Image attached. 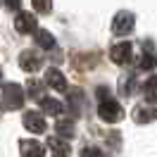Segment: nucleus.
Returning a JSON list of instances; mask_svg holds the SVG:
<instances>
[{
	"label": "nucleus",
	"instance_id": "obj_1",
	"mask_svg": "<svg viewBox=\"0 0 157 157\" xmlns=\"http://www.w3.org/2000/svg\"><path fill=\"white\" fill-rule=\"evenodd\" d=\"M24 88H21L19 83H7L5 88H2V102H5V107L7 109H21L24 105Z\"/></svg>",
	"mask_w": 157,
	"mask_h": 157
},
{
	"label": "nucleus",
	"instance_id": "obj_2",
	"mask_svg": "<svg viewBox=\"0 0 157 157\" xmlns=\"http://www.w3.org/2000/svg\"><path fill=\"white\" fill-rule=\"evenodd\" d=\"M98 114L102 121H109V124H114V121H119V119L124 117V109H121V105H119L114 98L109 100H102L98 107Z\"/></svg>",
	"mask_w": 157,
	"mask_h": 157
},
{
	"label": "nucleus",
	"instance_id": "obj_3",
	"mask_svg": "<svg viewBox=\"0 0 157 157\" xmlns=\"http://www.w3.org/2000/svg\"><path fill=\"white\" fill-rule=\"evenodd\" d=\"M136 26V17L131 14V12H119L114 14V21H112V33L114 36H126L131 33Z\"/></svg>",
	"mask_w": 157,
	"mask_h": 157
},
{
	"label": "nucleus",
	"instance_id": "obj_4",
	"mask_svg": "<svg viewBox=\"0 0 157 157\" xmlns=\"http://www.w3.org/2000/svg\"><path fill=\"white\" fill-rule=\"evenodd\" d=\"M131 52H133V45L124 40V43H117V45L109 48V59L117 62V64H128L131 62Z\"/></svg>",
	"mask_w": 157,
	"mask_h": 157
},
{
	"label": "nucleus",
	"instance_id": "obj_5",
	"mask_svg": "<svg viewBox=\"0 0 157 157\" xmlns=\"http://www.w3.org/2000/svg\"><path fill=\"white\" fill-rule=\"evenodd\" d=\"M19 67L24 69V71L33 74V71H38V69L43 67V57H40L38 52H33V50H24L19 55Z\"/></svg>",
	"mask_w": 157,
	"mask_h": 157
},
{
	"label": "nucleus",
	"instance_id": "obj_6",
	"mask_svg": "<svg viewBox=\"0 0 157 157\" xmlns=\"http://www.w3.org/2000/svg\"><path fill=\"white\" fill-rule=\"evenodd\" d=\"M24 126H26V131H31V133H45V119L40 117L38 112L26 109V112H24Z\"/></svg>",
	"mask_w": 157,
	"mask_h": 157
},
{
	"label": "nucleus",
	"instance_id": "obj_7",
	"mask_svg": "<svg viewBox=\"0 0 157 157\" xmlns=\"http://www.w3.org/2000/svg\"><path fill=\"white\" fill-rule=\"evenodd\" d=\"M14 29L19 31V33L38 31V26H36V17H33V14H29V12H19V14L14 17Z\"/></svg>",
	"mask_w": 157,
	"mask_h": 157
},
{
	"label": "nucleus",
	"instance_id": "obj_8",
	"mask_svg": "<svg viewBox=\"0 0 157 157\" xmlns=\"http://www.w3.org/2000/svg\"><path fill=\"white\" fill-rule=\"evenodd\" d=\"M45 81H48V86H52V88L59 90V93L67 90V78H64V74H62L59 69H48V71H45Z\"/></svg>",
	"mask_w": 157,
	"mask_h": 157
},
{
	"label": "nucleus",
	"instance_id": "obj_9",
	"mask_svg": "<svg viewBox=\"0 0 157 157\" xmlns=\"http://www.w3.org/2000/svg\"><path fill=\"white\" fill-rule=\"evenodd\" d=\"M19 147H21V157H45L43 145L36 140H21Z\"/></svg>",
	"mask_w": 157,
	"mask_h": 157
},
{
	"label": "nucleus",
	"instance_id": "obj_10",
	"mask_svg": "<svg viewBox=\"0 0 157 157\" xmlns=\"http://www.w3.org/2000/svg\"><path fill=\"white\" fill-rule=\"evenodd\" d=\"M38 102H40V107H43V112H45V114H55V117H57V114H62V112H64V105H62L59 100L40 98Z\"/></svg>",
	"mask_w": 157,
	"mask_h": 157
},
{
	"label": "nucleus",
	"instance_id": "obj_11",
	"mask_svg": "<svg viewBox=\"0 0 157 157\" xmlns=\"http://www.w3.org/2000/svg\"><path fill=\"white\" fill-rule=\"evenodd\" d=\"M55 128H57V133L62 138H64V136H67V138H74V136H76V126H74V121H71V119H62V117H59L57 124H55Z\"/></svg>",
	"mask_w": 157,
	"mask_h": 157
},
{
	"label": "nucleus",
	"instance_id": "obj_12",
	"mask_svg": "<svg viewBox=\"0 0 157 157\" xmlns=\"http://www.w3.org/2000/svg\"><path fill=\"white\" fill-rule=\"evenodd\" d=\"M69 107H71V112H76V114L86 107V98H83L81 88H74L71 93H69Z\"/></svg>",
	"mask_w": 157,
	"mask_h": 157
},
{
	"label": "nucleus",
	"instance_id": "obj_13",
	"mask_svg": "<svg viewBox=\"0 0 157 157\" xmlns=\"http://www.w3.org/2000/svg\"><path fill=\"white\" fill-rule=\"evenodd\" d=\"M36 43H38L43 50H50V48H55V38H52V33L45 29H38L36 31Z\"/></svg>",
	"mask_w": 157,
	"mask_h": 157
},
{
	"label": "nucleus",
	"instance_id": "obj_14",
	"mask_svg": "<svg viewBox=\"0 0 157 157\" xmlns=\"http://www.w3.org/2000/svg\"><path fill=\"white\" fill-rule=\"evenodd\" d=\"M133 88H136V74H124L119 78V90L124 95H133Z\"/></svg>",
	"mask_w": 157,
	"mask_h": 157
},
{
	"label": "nucleus",
	"instance_id": "obj_15",
	"mask_svg": "<svg viewBox=\"0 0 157 157\" xmlns=\"http://www.w3.org/2000/svg\"><path fill=\"white\" fill-rule=\"evenodd\" d=\"M133 119H136L138 124H147V121L155 119V109L152 107H140V105H138L136 112H133Z\"/></svg>",
	"mask_w": 157,
	"mask_h": 157
},
{
	"label": "nucleus",
	"instance_id": "obj_16",
	"mask_svg": "<svg viewBox=\"0 0 157 157\" xmlns=\"http://www.w3.org/2000/svg\"><path fill=\"white\" fill-rule=\"evenodd\" d=\"M26 90H29V95H31L33 100H40V98H43L45 86H43L40 81H29V83H26Z\"/></svg>",
	"mask_w": 157,
	"mask_h": 157
},
{
	"label": "nucleus",
	"instance_id": "obj_17",
	"mask_svg": "<svg viewBox=\"0 0 157 157\" xmlns=\"http://www.w3.org/2000/svg\"><path fill=\"white\" fill-rule=\"evenodd\" d=\"M50 147H52V157H69L67 143H59L57 138H52V140H50Z\"/></svg>",
	"mask_w": 157,
	"mask_h": 157
},
{
	"label": "nucleus",
	"instance_id": "obj_18",
	"mask_svg": "<svg viewBox=\"0 0 157 157\" xmlns=\"http://www.w3.org/2000/svg\"><path fill=\"white\" fill-rule=\"evenodd\" d=\"M155 83H157L155 76H150L145 81V86H143V93H145V100H147V102H155Z\"/></svg>",
	"mask_w": 157,
	"mask_h": 157
},
{
	"label": "nucleus",
	"instance_id": "obj_19",
	"mask_svg": "<svg viewBox=\"0 0 157 157\" xmlns=\"http://www.w3.org/2000/svg\"><path fill=\"white\" fill-rule=\"evenodd\" d=\"M81 157H105L100 147H81Z\"/></svg>",
	"mask_w": 157,
	"mask_h": 157
},
{
	"label": "nucleus",
	"instance_id": "obj_20",
	"mask_svg": "<svg viewBox=\"0 0 157 157\" xmlns=\"http://www.w3.org/2000/svg\"><path fill=\"white\" fill-rule=\"evenodd\" d=\"M31 7H33L36 12H50V10H52V2H43V0H33V2H31Z\"/></svg>",
	"mask_w": 157,
	"mask_h": 157
},
{
	"label": "nucleus",
	"instance_id": "obj_21",
	"mask_svg": "<svg viewBox=\"0 0 157 157\" xmlns=\"http://www.w3.org/2000/svg\"><path fill=\"white\" fill-rule=\"evenodd\" d=\"M152 67H155V57L152 55H145L140 59V69H152Z\"/></svg>",
	"mask_w": 157,
	"mask_h": 157
}]
</instances>
